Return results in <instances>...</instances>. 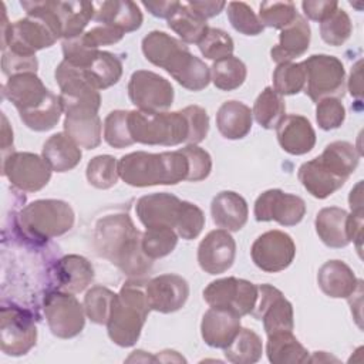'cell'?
<instances>
[{
  "label": "cell",
  "mask_w": 364,
  "mask_h": 364,
  "mask_svg": "<svg viewBox=\"0 0 364 364\" xmlns=\"http://www.w3.org/2000/svg\"><path fill=\"white\" fill-rule=\"evenodd\" d=\"M38 61L36 55H23L4 50L1 54V70L7 77H13L21 73H37Z\"/></svg>",
  "instance_id": "cell-54"
},
{
  "label": "cell",
  "mask_w": 364,
  "mask_h": 364,
  "mask_svg": "<svg viewBox=\"0 0 364 364\" xmlns=\"http://www.w3.org/2000/svg\"><path fill=\"white\" fill-rule=\"evenodd\" d=\"M178 243V233L172 228H146L142 233V250L155 260L168 256Z\"/></svg>",
  "instance_id": "cell-42"
},
{
  "label": "cell",
  "mask_w": 364,
  "mask_h": 364,
  "mask_svg": "<svg viewBox=\"0 0 364 364\" xmlns=\"http://www.w3.org/2000/svg\"><path fill=\"white\" fill-rule=\"evenodd\" d=\"M61 23V37L75 38L84 33L87 24L94 20L95 6L91 1H54Z\"/></svg>",
  "instance_id": "cell-33"
},
{
  "label": "cell",
  "mask_w": 364,
  "mask_h": 364,
  "mask_svg": "<svg viewBox=\"0 0 364 364\" xmlns=\"http://www.w3.org/2000/svg\"><path fill=\"white\" fill-rule=\"evenodd\" d=\"M145 293L151 310L168 314L185 306L189 297V284L179 274L165 273L146 280Z\"/></svg>",
  "instance_id": "cell-17"
},
{
  "label": "cell",
  "mask_w": 364,
  "mask_h": 364,
  "mask_svg": "<svg viewBox=\"0 0 364 364\" xmlns=\"http://www.w3.org/2000/svg\"><path fill=\"white\" fill-rule=\"evenodd\" d=\"M198 47L205 58L216 61L232 55L235 44L232 37L226 31L215 27H208L205 36L198 43Z\"/></svg>",
  "instance_id": "cell-49"
},
{
  "label": "cell",
  "mask_w": 364,
  "mask_h": 364,
  "mask_svg": "<svg viewBox=\"0 0 364 364\" xmlns=\"http://www.w3.org/2000/svg\"><path fill=\"white\" fill-rule=\"evenodd\" d=\"M247 68L245 63L235 55L216 60L210 67V81L222 91H233L239 88L245 82Z\"/></svg>",
  "instance_id": "cell-40"
},
{
  "label": "cell",
  "mask_w": 364,
  "mask_h": 364,
  "mask_svg": "<svg viewBox=\"0 0 364 364\" xmlns=\"http://www.w3.org/2000/svg\"><path fill=\"white\" fill-rule=\"evenodd\" d=\"M361 64L363 61L358 60L354 67L351 68V74H350V80H348V90L350 94L355 98H361Z\"/></svg>",
  "instance_id": "cell-58"
},
{
  "label": "cell",
  "mask_w": 364,
  "mask_h": 364,
  "mask_svg": "<svg viewBox=\"0 0 364 364\" xmlns=\"http://www.w3.org/2000/svg\"><path fill=\"white\" fill-rule=\"evenodd\" d=\"M253 263L266 273L287 269L296 256V245L286 232L273 229L262 233L250 247Z\"/></svg>",
  "instance_id": "cell-13"
},
{
  "label": "cell",
  "mask_w": 364,
  "mask_h": 364,
  "mask_svg": "<svg viewBox=\"0 0 364 364\" xmlns=\"http://www.w3.org/2000/svg\"><path fill=\"white\" fill-rule=\"evenodd\" d=\"M188 172L186 156L179 149L159 154L136 151L121 156L118 161L119 178L135 188L176 185L186 181Z\"/></svg>",
  "instance_id": "cell-4"
},
{
  "label": "cell",
  "mask_w": 364,
  "mask_h": 364,
  "mask_svg": "<svg viewBox=\"0 0 364 364\" xmlns=\"http://www.w3.org/2000/svg\"><path fill=\"white\" fill-rule=\"evenodd\" d=\"M301 7L307 18L321 23L337 10L338 3L334 0H306L301 3Z\"/></svg>",
  "instance_id": "cell-55"
},
{
  "label": "cell",
  "mask_w": 364,
  "mask_h": 364,
  "mask_svg": "<svg viewBox=\"0 0 364 364\" xmlns=\"http://www.w3.org/2000/svg\"><path fill=\"white\" fill-rule=\"evenodd\" d=\"M253 213L257 222L274 220L282 226H296L306 215V203L297 195L269 189L257 196Z\"/></svg>",
  "instance_id": "cell-15"
},
{
  "label": "cell",
  "mask_w": 364,
  "mask_h": 364,
  "mask_svg": "<svg viewBox=\"0 0 364 364\" xmlns=\"http://www.w3.org/2000/svg\"><path fill=\"white\" fill-rule=\"evenodd\" d=\"M43 310L51 333L58 338H73L85 326V311L75 296L55 290L46 294Z\"/></svg>",
  "instance_id": "cell-8"
},
{
  "label": "cell",
  "mask_w": 364,
  "mask_h": 364,
  "mask_svg": "<svg viewBox=\"0 0 364 364\" xmlns=\"http://www.w3.org/2000/svg\"><path fill=\"white\" fill-rule=\"evenodd\" d=\"M363 181H360L355 188L351 189L350 192V198H348V202H350V208L351 210H360L363 209V193H361V183Z\"/></svg>",
  "instance_id": "cell-60"
},
{
  "label": "cell",
  "mask_w": 364,
  "mask_h": 364,
  "mask_svg": "<svg viewBox=\"0 0 364 364\" xmlns=\"http://www.w3.org/2000/svg\"><path fill=\"white\" fill-rule=\"evenodd\" d=\"M256 122L264 129L277 128L286 117V104L280 94L273 87H266L256 98L252 109Z\"/></svg>",
  "instance_id": "cell-39"
},
{
  "label": "cell",
  "mask_w": 364,
  "mask_h": 364,
  "mask_svg": "<svg viewBox=\"0 0 364 364\" xmlns=\"http://www.w3.org/2000/svg\"><path fill=\"white\" fill-rule=\"evenodd\" d=\"M51 166L33 152H10L3 156V175L13 186L26 192L43 189L51 178Z\"/></svg>",
  "instance_id": "cell-12"
},
{
  "label": "cell",
  "mask_w": 364,
  "mask_h": 364,
  "mask_svg": "<svg viewBox=\"0 0 364 364\" xmlns=\"http://www.w3.org/2000/svg\"><path fill=\"white\" fill-rule=\"evenodd\" d=\"M145 282L141 279L125 282L112 299L105 326L111 341L119 347H131L138 341L148 313L151 311L145 293Z\"/></svg>",
  "instance_id": "cell-5"
},
{
  "label": "cell",
  "mask_w": 364,
  "mask_h": 364,
  "mask_svg": "<svg viewBox=\"0 0 364 364\" xmlns=\"http://www.w3.org/2000/svg\"><path fill=\"white\" fill-rule=\"evenodd\" d=\"M306 71L303 63H280L273 71V90L283 95H294L304 90Z\"/></svg>",
  "instance_id": "cell-41"
},
{
  "label": "cell",
  "mask_w": 364,
  "mask_h": 364,
  "mask_svg": "<svg viewBox=\"0 0 364 364\" xmlns=\"http://www.w3.org/2000/svg\"><path fill=\"white\" fill-rule=\"evenodd\" d=\"M128 97L139 111L162 112L172 105L175 91L162 75L148 70H136L128 82Z\"/></svg>",
  "instance_id": "cell-10"
},
{
  "label": "cell",
  "mask_w": 364,
  "mask_h": 364,
  "mask_svg": "<svg viewBox=\"0 0 364 364\" xmlns=\"http://www.w3.org/2000/svg\"><path fill=\"white\" fill-rule=\"evenodd\" d=\"M256 320L263 321L266 334L293 331L294 314L291 303L272 284H257L256 304L250 313Z\"/></svg>",
  "instance_id": "cell-14"
},
{
  "label": "cell",
  "mask_w": 364,
  "mask_h": 364,
  "mask_svg": "<svg viewBox=\"0 0 364 364\" xmlns=\"http://www.w3.org/2000/svg\"><path fill=\"white\" fill-rule=\"evenodd\" d=\"M84 73L97 90H105L119 81L122 63L115 54L100 50L91 64L84 68Z\"/></svg>",
  "instance_id": "cell-36"
},
{
  "label": "cell",
  "mask_w": 364,
  "mask_h": 364,
  "mask_svg": "<svg viewBox=\"0 0 364 364\" xmlns=\"http://www.w3.org/2000/svg\"><path fill=\"white\" fill-rule=\"evenodd\" d=\"M128 127L134 142L144 145H198L208 135L209 115L199 105H188L173 112L134 109L128 112Z\"/></svg>",
  "instance_id": "cell-1"
},
{
  "label": "cell",
  "mask_w": 364,
  "mask_h": 364,
  "mask_svg": "<svg viewBox=\"0 0 364 364\" xmlns=\"http://www.w3.org/2000/svg\"><path fill=\"white\" fill-rule=\"evenodd\" d=\"M182 200L168 192L144 195L136 200L135 212L145 228H172L178 220Z\"/></svg>",
  "instance_id": "cell-21"
},
{
  "label": "cell",
  "mask_w": 364,
  "mask_h": 364,
  "mask_svg": "<svg viewBox=\"0 0 364 364\" xmlns=\"http://www.w3.org/2000/svg\"><path fill=\"white\" fill-rule=\"evenodd\" d=\"M346 119V108L340 98L328 97L316 104V121L324 131L336 129L343 125Z\"/></svg>",
  "instance_id": "cell-51"
},
{
  "label": "cell",
  "mask_w": 364,
  "mask_h": 364,
  "mask_svg": "<svg viewBox=\"0 0 364 364\" xmlns=\"http://www.w3.org/2000/svg\"><path fill=\"white\" fill-rule=\"evenodd\" d=\"M347 219L348 213L343 208L328 206L318 210L316 215L314 226L320 240L328 247H346L350 243L347 233Z\"/></svg>",
  "instance_id": "cell-31"
},
{
  "label": "cell",
  "mask_w": 364,
  "mask_h": 364,
  "mask_svg": "<svg viewBox=\"0 0 364 364\" xmlns=\"http://www.w3.org/2000/svg\"><path fill=\"white\" fill-rule=\"evenodd\" d=\"M124 34H125L124 31H121L115 27L100 24V26L90 28L88 31L82 33L78 37L87 47L100 50L101 46H111V44L118 43L124 37Z\"/></svg>",
  "instance_id": "cell-53"
},
{
  "label": "cell",
  "mask_w": 364,
  "mask_h": 364,
  "mask_svg": "<svg viewBox=\"0 0 364 364\" xmlns=\"http://www.w3.org/2000/svg\"><path fill=\"white\" fill-rule=\"evenodd\" d=\"M210 215L216 226L229 232H237L247 222V202L233 191H222L212 199Z\"/></svg>",
  "instance_id": "cell-26"
},
{
  "label": "cell",
  "mask_w": 364,
  "mask_h": 364,
  "mask_svg": "<svg viewBox=\"0 0 364 364\" xmlns=\"http://www.w3.org/2000/svg\"><path fill=\"white\" fill-rule=\"evenodd\" d=\"M228 18L232 27L245 36H257L264 27L262 26L257 14L253 9L243 1H230L226 4Z\"/></svg>",
  "instance_id": "cell-48"
},
{
  "label": "cell",
  "mask_w": 364,
  "mask_h": 364,
  "mask_svg": "<svg viewBox=\"0 0 364 364\" xmlns=\"http://www.w3.org/2000/svg\"><path fill=\"white\" fill-rule=\"evenodd\" d=\"M41 156L54 172H67L80 164L82 154L81 148L65 132H57L44 142Z\"/></svg>",
  "instance_id": "cell-32"
},
{
  "label": "cell",
  "mask_w": 364,
  "mask_h": 364,
  "mask_svg": "<svg viewBox=\"0 0 364 364\" xmlns=\"http://www.w3.org/2000/svg\"><path fill=\"white\" fill-rule=\"evenodd\" d=\"M115 293L104 286L91 287L84 296V311L95 324H107Z\"/></svg>",
  "instance_id": "cell-44"
},
{
  "label": "cell",
  "mask_w": 364,
  "mask_h": 364,
  "mask_svg": "<svg viewBox=\"0 0 364 364\" xmlns=\"http://www.w3.org/2000/svg\"><path fill=\"white\" fill-rule=\"evenodd\" d=\"M263 353V343L259 334L253 330L240 327L236 337L229 346L223 348L228 361L235 364H252L260 360Z\"/></svg>",
  "instance_id": "cell-38"
},
{
  "label": "cell",
  "mask_w": 364,
  "mask_h": 364,
  "mask_svg": "<svg viewBox=\"0 0 364 364\" xmlns=\"http://www.w3.org/2000/svg\"><path fill=\"white\" fill-rule=\"evenodd\" d=\"M37 341V327L31 313L26 309L10 306L0 311V346L7 355L27 354Z\"/></svg>",
  "instance_id": "cell-9"
},
{
  "label": "cell",
  "mask_w": 364,
  "mask_h": 364,
  "mask_svg": "<svg viewBox=\"0 0 364 364\" xmlns=\"http://www.w3.org/2000/svg\"><path fill=\"white\" fill-rule=\"evenodd\" d=\"M240 330V316L222 307H210L200 321L203 341L213 348H225Z\"/></svg>",
  "instance_id": "cell-22"
},
{
  "label": "cell",
  "mask_w": 364,
  "mask_h": 364,
  "mask_svg": "<svg viewBox=\"0 0 364 364\" xmlns=\"http://www.w3.org/2000/svg\"><path fill=\"white\" fill-rule=\"evenodd\" d=\"M252 109L236 100L225 101L216 112V127L226 139H242L252 129Z\"/></svg>",
  "instance_id": "cell-30"
},
{
  "label": "cell",
  "mask_w": 364,
  "mask_h": 364,
  "mask_svg": "<svg viewBox=\"0 0 364 364\" xmlns=\"http://www.w3.org/2000/svg\"><path fill=\"white\" fill-rule=\"evenodd\" d=\"M181 1H142V6L155 17L169 18L179 7Z\"/></svg>",
  "instance_id": "cell-57"
},
{
  "label": "cell",
  "mask_w": 364,
  "mask_h": 364,
  "mask_svg": "<svg viewBox=\"0 0 364 364\" xmlns=\"http://www.w3.org/2000/svg\"><path fill=\"white\" fill-rule=\"evenodd\" d=\"M266 354L273 364H296L309 361V351L293 336V331H279L267 336Z\"/></svg>",
  "instance_id": "cell-34"
},
{
  "label": "cell",
  "mask_w": 364,
  "mask_h": 364,
  "mask_svg": "<svg viewBox=\"0 0 364 364\" xmlns=\"http://www.w3.org/2000/svg\"><path fill=\"white\" fill-rule=\"evenodd\" d=\"M57 289L68 293H80L88 287L94 279L92 264L80 255H67L54 266Z\"/></svg>",
  "instance_id": "cell-28"
},
{
  "label": "cell",
  "mask_w": 364,
  "mask_h": 364,
  "mask_svg": "<svg viewBox=\"0 0 364 364\" xmlns=\"http://www.w3.org/2000/svg\"><path fill=\"white\" fill-rule=\"evenodd\" d=\"M142 53L154 65L164 68L189 91H200L210 82V68L179 38L154 30L142 38Z\"/></svg>",
  "instance_id": "cell-3"
},
{
  "label": "cell",
  "mask_w": 364,
  "mask_h": 364,
  "mask_svg": "<svg viewBox=\"0 0 364 364\" xmlns=\"http://www.w3.org/2000/svg\"><path fill=\"white\" fill-rule=\"evenodd\" d=\"M188 6L196 11L202 18L208 20L210 17L218 16L225 7V1H216V0H202V1H186Z\"/></svg>",
  "instance_id": "cell-56"
},
{
  "label": "cell",
  "mask_w": 364,
  "mask_h": 364,
  "mask_svg": "<svg viewBox=\"0 0 364 364\" xmlns=\"http://www.w3.org/2000/svg\"><path fill=\"white\" fill-rule=\"evenodd\" d=\"M353 31V24L348 14L337 7V10L330 14L326 20L320 23V36L324 43L333 47L344 44Z\"/></svg>",
  "instance_id": "cell-46"
},
{
  "label": "cell",
  "mask_w": 364,
  "mask_h": 364,
  "mask_svg": "<svg viewBox=\"0 0 364 364\" xmlns=\"http://www.w3.org/2000/svg\"><path fill=\"white\" fill-rule=\"evenodd\" d=\"M293 1H263L259 7V20L263 27L283 30L297 17Z\"/></svg>",
  "instance_id": "cell-45"
},
{
  "label": "cell",
  "mask_w": 364,
  "mask_h": 364,
  "mask_svg": "<svg viewBox=\"0 0 364 364\" xmlns=\"http://www.w3.org/2000/svg\"><path fill=\"white\" fill-rule=\"evenodd\" d=\"M236 242L225 229L210 230L198 246V263L209 274H220L232 267Z\"/></svg>",
  "instance_id": "cell-19"
},
{
  "label": "cell",
  "mask_w": 364,
  "mask_h": 364,
  "mask_svg": "<svg viewBox=\"0 0 364 364\" xmlns=\"http://www.w3.org/2000/svg\"><path fill=\"white\" fill-rule=\"evenodd\" d=\"M85 176L88 183L94 188L109 189L119 178L118 161L112 155H97L88 162Z\"/></svg>",
  "instance_id": "cell-43"
},
{
  "label": "cell",
  "mask_w": 364,
  "mask_h": 364,
  "mask_svg": "<svg viewBox=\"0 0 364 364\" xmlns=\"http://www.w3.org/2000/svg\"><path fill=\"white\" fill-rule=\"evenodd\" d=\"M277 141L290 155H304L316 145V132L311 122L299 114L286 115L276 128Z\"/></svg>",
  "instance_id": "cell-23"
},
{
  "label": "cell",
  "mask_w": 364,
  "mask_h": 364,
  "mask_svg": "<svg viewBox=\"0 0 364 364\" xmlns=\"http://www.w3.org/2000/svg\"><path fill=\"white\" fill-rule=\"evenodd\" d=\"M318 158L336 175L347 181L358 165L360 152H357L355 146L347 141H334L324 148Z\"/></svg>",
  "instance_id": "cell-37"
},
{
  "label": "cell",
  "mask_w": 364,
  "mask_h": 364,
  "mask_svg": "<svg viewBox=\"0 0 364 364\" xmlns=\"http://www.w3.org/2000/svg\"><path fill=\"white\" fill-rule=\"evenodd\" d=\"M1 119H3V125H1V149H3V155H4L6 149H9L10 146L13 148V129L9 125V121H7L4 114H1Z\"/></svg>",
  "instance_id": "cell-59"
},
{
  "label": "cell",
  "mask_w": 364,
  "mask_h": 364,
  "mask_svg": "<svg viewBox=\"0 0 364 364\" xmlns=\"http://www.w3.org/2000/svg\"><path fill=\"white\" fill-rule=\"evenodd\" d=\"M310 38L311 30L307 20L301 14H297L294 21L280 31L279 43L270 50L272 60L280 64L303 55L309 50Z\"/></svg>",
  "instance_id": "cell-25"
},
{
  "label": "cell",
  "mask_w": 364,
  "mask_h": 364,
  "mask_svg": "<svg viewBox=\"0 0 364 364\" xmlns=\"http://www.w3.org/2000/svg\"><path fill=\"white\" fill-rule=\"evenodd\" d=\"M303 63L306 71L304 92L313 101L318 102L323 98H343L346 91V70L334 55L313 54Z\"/></svg>",
  "instance_id": "cell-7"
},
{
  "label": "cell",
  "mask_w": 364,
  "mask_h": 364,
  "mask_svg": "<svg viewBox=\"0 0 364 364\" xmlns=\"http://www.w3.org/2000/svg\"><path fill=\"white\" fill-rule=\"evenodd\" d=\"M128 112L125 109H115L104 119V139L112 148L121 149L134 144L128 127Z\"/></svg>",
  "instance_id": "cell-47"
},
{
  "label": "cell",
  "mask_w": 364,
  "mask_h": 364,
  "mask_svg": "<svg viewBox=\"0 0 364 364\" xmlns=\"http://www.w3.org/2000/svg\"><path fill=\"white\" fill-rule=\"evenodd\" d=\"M64 132L80 146L94 149L101 144L102 124L98 109L88 105H71L64 108Z\"/></svg>",
  "instance_id": "cell-20"
},
{
  "label": "cell",
  "mask_w": 364,
  "mask_h": 364,
  "mask_svg": "<svg viewBox=\"0 0 364 364\" xmlns=\"http://www.w3.org/2000/svg\"><path fill=\"white\" fill-rule=\"evenodd\" d=\"M141 240L142 233L135 228L128 213L107 215L95 225L94 246L97 253L128 276H142L152 267V259L144 253Z\"/></svg>",
  "instance_id": "cell-2"
},
{
  "label": "cell",
  "mask_w": 364,
  "mask_h": 364,
  "mask_svg": "<svg viewBox=\"0 0 364 364\" xmlns=\"http://www.w3.org/2000/svg\"><path fill=\"white\" fill-rule=\"evenodd\" d=\"M73 208L60 199H37L18 213L21 230L31 239L48 240L67 233L74 225Z\"/></svg>",
  "instance_id": "cell-6"
},
{
  "label": "cell",
  "mask_w": 364,
  "mask_h": 364,
  "mask_svg": "<svg viewBox=\"0 0 364 364\" xmlns=\"http://www.w3.org/2000/svg\"><path fill=\"white\" fill-rule=\"evenodd\" d=\"M317 283L321 291L331 299L350 297L361 283L351 267L341 260H328L318 269Z\"/></svg>",
  "instance_id": "cell-24"
},
{
  "label": "cell",
  "mask_w": 364,
  "mask_h": 364,
  "mask_svg": "<svg viewBox=\"0 0 364 364\" xmlns=\"http://www.w3.org/2000/svg\"><path fill=\"white\" fill-rule=\"evenodd\" d=\"M94 20L100 24L115 27L124 33L135 31L142 26V13L136 3L128 0H114L94 3Z\"/></svg>",
  "instance_id": "cell-29"
},
{
  "label": "cell",
  "mask_w": 364,
  "mask_h": 364,
  "mask_svg": "<svg viewBox=\"0 0 364 364\" xmlns=\"http://www.w3.org/2000/svg\"><path fill=\"white\" fill-rule=\"evenodd\" d=\"M54 77L60 87V100L63 104V109L71 105H88L100 109V91L88 80L84 70L74 67L63 60L57 65Z\"/></svg>",
  "instance_id": "cell-16"
},
{
  "label": "cell",
  "mask_w": 364,
  "mask_h": 364,
  "mask_svg": "<svg viewBox=\"0 0 364 364\" xmlns=\"http://www.w3.org/2000/svg\"><path fill=\"white\" fill-rule=\"evenodd\" d=\"M188 161L189 172L186 181L199 182L209 176L212 171V158L208 151L198 145H186L179 149Z\"/></svg>",
  "instance_id": "cell-52"
},
{
  "label": "cell",
  "mask_w": 364,
  "mask_h": 364,
  "mask_svg": "<svg viewBox=\"0 0 364 364\" xmlns=\"http://www.w3.org/2000/svg\"><path fill=\"white\" fill-rule=\"evenodd\" d=\"M257 299V284L237 277H223L210 282L203 290V300L210 307H222L240 317L250 314Z\"/></svg>",
  "instance_id": "cell-11"
},
{
  "label": "cell",
  "mask_w": 364,
  "mask_h": 364,
  "mask_svg": "<svg viewBox=\"0 0 364 364\" xmlns=\"http://www.w3.org/2000/svg\"><path fill=\"white\" fill-rule=\"evenodd\" d=\"M166 21L168 27L173 30L185 44H198L208 30L206 20L193 11L186 1H182Z\"/></svg>",
  "instance_id": "cell-35"
},
{
  "label": "cell",
  "mask_w": 364,
  "mask_h": 364,
  "mask_svg": "<svg viewBox=\"0 0 364 364\" xmlns=\"http://www.w3.org/2000/svg\"><path fill=\"white\" fill-rule=\"evenodd\" d=\"M297 178L303 188L317 199H326L346 183V179L336 175L318 156L304 162L299 168Z\"/></svg>",
  "instance_id": "cell-27"
},
{
  "label": "cell",
  "mask_w": 364,
  "mask_h": 364,
  "mask_svg": "<svg viewBox=\"0 0 364 364\" xmlns=\"http://www.w3.org/2000/svg\"><path fill=\"white\" fill-rule=\"evenodd\" d=\"M3 95L17 108L18 115L23 117L40 108L53 92L36 73H21L9 77L3 85Z\"/></svg>",
  "instance_id": "cell-18"
},
{
  "label": "cell",
  "mask_w": 364,
  "mask_h": 364,
  "mask_svg": "<svg viewBox=\"0 0 364 364\" xmlns=\"http://www.w3.org/2000/svg\"><path fill=\"white\" fill-rule=\"evenodd\" d=\"M205 226V215L202 209L188 200H182L175 232L185 240L196 239Z\"/></svg>",
  "instance_id": "cell-50"
}]
</instances>
